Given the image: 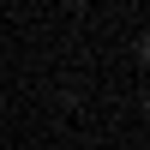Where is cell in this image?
Wrapping results in <instances>:
<instances>
[]
</instances>
